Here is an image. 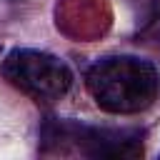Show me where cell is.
Here are the masks:
<instances>
[{
	"instance_id": "4",
	"label": "cell",
	"mask_w": 160,
	"mask_h": 160,
	"mask_svg": "<svg viewBox=\"0 0 160 160\" xmlns=\"http://www.w3.org/2000/svg\"><path fill=\"white\" fill-rule=\"evenodd\" d=\"M140 2H152V0H140Z\"/></svg>"
},
{
	"instance_id": "1",
	"label": "cell",
	"mask_w": 160,
	"mask_h": 160,
	"mask_svg": "<svg viewBox=\"0 0 160 160\" xmlns=\"http://www.w3.org/2000/svg\"><path fill=\"white\" fill-rule=\"evenodd\" d=\"M85 85L105 112L132 115L152 105L160 78L152 62L132 55H115L98 60L88 70Z\"/></svg>"
},
{
	"instance_id": "2",
	"label": "cell",
	"mask_w": 160,
	"mask_h": 160,
	"mask_svg": "<svg viewBox=\"0 0 160 160\" xmlns=\"http://www.w3.org/2000/svg\"><path fill=\"white\" fill-rule=\"evenodd\" d=\"M2 75L12 88L25 92L35 102H55L72 85L70 68L60 58L40 50L8 52V58L2 60Z\"/></svg>"
},
{
	"instance_id": "3",
	"label": "cell",
	"mask_w": 160,
	"mask_h": 160,
	"mask_svg": "<svg viewBox=\"0 0 160 160\" xmlns=\"http://www.w3.org/2000/svg\"><path fill=\"white\" fill-rule=\"evenodd\" d=\"M48 140H70L80 155L90 158H132L140 152L138 135L130 132H118V130H100V128H85V125H72V122H60L55 125V132H48Z\"/></svg>"
}]
</instances>
